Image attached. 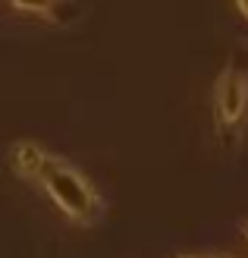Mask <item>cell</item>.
Instances as JSON below:
<instances>
[{
  "label": "cell",
  "mask_w": 248,
  "mask_h": 258,
  "mask_svg": "<svg viewBox=\"0 0 248 258\" xmlns=\"http://www.w3.org/2000/svg\"><path fill=\"white\" fill-rule=\"evenodd\" d=\"M10 7L19 13H29V16H41V19L57 22L60 7H66V0H10Z\"/></svg>",
  "instance_id": "obj_4"
},
{
  "label": "cell",
  "mask_w": 248,
  "mask_h": 258,
  "mask_svg": "<svg viewBox=\"0 0 248 258\" xmlns=\"http://www.w3.org/2000/svg\"><path fill=\"white\" fill-rule=\"evenodd\" d=\"M242 233H245V239H248V221H245V227H242Z\"/></svg>",
  "instance_id": "obj_7"
},
{
  "label": "cell",
  "mask_w": 248,
  "mask_h": 258,
  "mask_svg": "<svg viewBox=\"0 0 248 258\" xmlns=\"http://www.w3.org/2000/svg\"><path fill=\"white\" fill-rule=\"evenodd\" d=\"M236 10H239V13H242V16L248 19V0H236Z\"/></svg>",
  "instance_id": "obj_6"
},
{
  "label": "cell",
  "mask_w": 248,
  "mask_h": 258,
  "mask_svg": "<svg viewBox=\"0 0 248 258\" xmlns=\"http://www.w3.org/2000/svg\"><path fill=\"white\" fill-rule=\"evenodd\" d=\"M248 117V73L239 67L220 70L214 82V120L220 133L239 129Z\"/></svg>",
  "instance_id": "obj_2"
},
{
  "label": "cell",
  "mask_w": 248,
  "mask_h": 258,
  "mask_svg": "<svg viewBox=\"0 0 248 258\" xmlns=\"http://www.w3.org/2000/svg\"><path fill=\"white\" fill-rule=\"evenodd\" d=\"M176 258H232V255H214V252H198V255H176Z\"/></svg>",
  "instance_id": "obj_5"
},
{
  "label": "cell",
  "mask_w": 248,
  "mask_h": 258,
  "mask_svg": "<svg viewBox=\"0 0 248 258\" xmlns=\"http://www.w3.org/2000/svg\"><path fill=\"white\" fill-rule=\"evenodd\" d=\"M44 154H47V148H41L32 139H22V142H13V145H10L7 161H10V170L16 173L19 179L35 183L38 170H41V164H44Z\"/></svg>",
  "instance_id": "obj_3"
},
{
  "label": "cell",
  "mask_w": 248,
  "mask_h": 258,
  "mask_svg": "<svg viewBox=\"0 0 248 258\" xmlns=\"http://www.w3.org/2000/svg\"><path fill=\"white\" fill-rule=\"evenodd\" d=\"M38 186L44 189V196L57 205V208L69 217L72 224L88 227L101 217V192L91 179L79 170L75 164H69L60 154H44V164L38 170Z\"/></svg>",
  "instance_id": "obj_1"
}]
</instances>
